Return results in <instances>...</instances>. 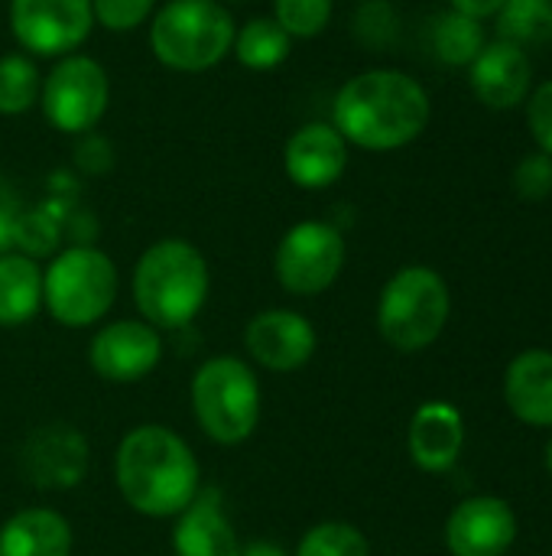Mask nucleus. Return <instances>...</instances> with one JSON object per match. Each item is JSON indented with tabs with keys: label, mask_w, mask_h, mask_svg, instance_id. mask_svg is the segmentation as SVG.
<instances>
[{
	"label": "nucleus",
	"mask_w": 552,
	"mask_h": 556,
	"mask_svg": "<svg viewBox=\"0 0 552 556\" xmlns=\"http://www.w3.org/2000/svg\"><path fill=\"white\" fill-rule=\"evenodd\" d=\"M433 117L426 88L400 68H368L342 85L332 108V127L371 153L413 143Z\"/></svg>",
	"instance_id": "obj_1"
},
{
	"label": "nucleus",
	"mask_w": 552,
	"mask_h": 556,
	"mask_svg": "<svg viewBox=\"0 0 552 556\" xmlns=\"http://www.w3.org/2000/svg\"><path fill=\"white\" fill-rule=\"evenodd\" d=\"M117 485L127 505L146 518L182 515L198 495V463L169 427H137L117 446Z\"/></svg>",
	"instance_id": "obj_2"
},
{
	"label": "nucleus",
	"mask_w": 552,
	"mask_h": 556,
	"mask_svg": "<svg viewBox=\"0 0 552 556\" xmlns=\"http://www.w3.org/2000/svg\"><path fill=\"white\" fill-rule=\"evenodd\" d=\"M208 296V264L202 251L182 238L156 241L133 270V300L150 326H189Z\"/></svg>",
	"instance_id": "obj_3"
},
{
	"label": "nucleus",
	"mask_w": 552,
	"mask_h": 556,
	"mask_svg": "<svg viewBox=\"0 0 552 556\" xmlns=\"http://www.w3.org/2000/svg\"><path fill=\"white\" fill-rule=\"evenodd\" d=\"M234 33L218 0H169L150 16V49L176 72H208L231 52Z\"/></svg>",
	"instance_id": "obj_4"
},
{
	"label": "nucleus",
	"mask_w": 552,
	"mask_h": 556,
	"mask_svg": "<svg viewBox=\"0 0 552 556\" xmlns=\"http://www.w3.org/2000/svg\"><path fill=\"white\" fill-rule=\"evenodd\" d=\"M449 313L452 296L442 274L423 264H410L387 280L377 303V329L387 345L410 355L429 349L442 336Z\"/></svg>",
	"instance_id": "obj_5"
},
{
	"label": "nucleus",
	"mask_w": 552,
	"mask_h": 556,
	"mask_svg": "<svg viewBox=\"0 0 552 556\" xmlns=\"http://www.w3.org/2000/svg\"><path fill=\"white\" fill-rule=\"evenodd\" d=\"M117 296L114 261L88 244L65 248L42 274V303L52 319L68 329H85L107 316Z\"/></svg>",
	"instance_id": "obj_6"
},
{
	"label": "nucleus",
	"mask_w": 552,
	"mask_h": 556,
	"mask_svg": "<svg viewBox=\"0 0 552 556\" xmlns=\"http://www.w3.org/2000/svg\"><path fill=\"white\" fill-rule=\"evenodd\" d=\"M192 407L215 443H244L260 420L257 375L231 355L211 358L192 378Z\"/></svg>",
	"instance_id": "obj_7"
},
{
	"label": "nucleus",
	"mask_w": 552,
	"mask_h": 556,
	"mask_svg": "<svg viewBox=\"0 0 552 556\" xmlns=\"http://www.w3.org/2000/svg\"><path fill=\"white\" fill-rule=\"evenodd\" d=\"M39 104L46 121L62 134H88L111 104V81L98 59L62 55L42 78Z\"/></svg>",
	"instance_id": "obj_8"
},
{
	"label": "nucleus",
	"mask_w": 552,
	"mask_h": 556,
	"mask_svg": "<svg viewBox=\"0 0 552 556\" xmlns=\"http://www.w3.org/2000/svg\"><path fill=\"white\" fill-rule=\"evenodd\" d=\"M345 267V238L329 222L293 225L277 248V280L293 296L329 290Z\"/></svg>",
	"instance_id": "obj_9"
},
{
	"label": "nucleus",
	"mask_w": 552,
	"mask_h": 556,
	"mask_svg": "<svg viewBox=\"0 0 552 556\" xmlns=\"http://www.w3.org/2000/svg\"><path fill=\"white\" fill-rule=\"evenodd\" d=\"M91 26V0H10V29L33 55H72Z\"/></svg>",
	"instance_id": "obj_10"
},
{
	"label": "nucleus",
	"mask_w": 552,
	"mask_h": 556,
	"mask_svg": "<svg viewBox=\"0 0 552 556\" xmlns=\"http://www.w3.org/2000/svg\"><path fill=\"white\" fill-rule=\"evenodd\" d=\"M517 541V515L498 495H475L452 508L446 547L452 556H504Z\"/></svg>",
	"instance_id": "obj_11"
},
{
	"label": "nucleus",
	"mask_w": 552,
	"mask_h": 556,
	"mask_svg": "<svg viewBox=\"0 0 552 556\" xmlns=\"http://www.w3.org/2000/svg\"><path fill=\"white\" fill-rule=\"evenodd\" d=\"M159 355H163L159 332L150 323H133V319L104 326L91 342V368L104 381H117V384L146 378L159 365Z\"/></svg>",
	"instance_id": "obj_12"
},
{
	"label": "nucleus",
	"mask_w": 552,
	"mask_h": 556,
	"mask_svg": "<svg viewBox=\"0 0 552 556\" xmlns=\"http://www.w3.org/2000/svg\"><path fill=\"white\" fill-rule=\"evenodd\" d=\"M468 81L485 108L511 111L534 91V65L524 46L511 39L485 42L478 59L468 65Z\"/></svg>",
	"instance_id": "obj_13"
},
{
	"label": "nucleus",
	"mask_w": 552,
	"mask_h": 556,
	"mask_svg": "<svg viewBox=\"0 0 552 556\" xmlns=\"http://www.w3.org/2000/svg\"><path fill=\"white\" fill-rule=\"evenodd\" d=\"M23 469L36 489L62 492L85 479L88 472V443L75 427L49 424L29 433L23 446Z\"/></svg>",
	"instance_id": "obj_14"
},
{
	"label": "nucleus",
	"mask_w": 552,
	"mask_h": 556,
	"mask_svg": "<svg viewBox=\"0 0 552 556\" xmlns=\"http://www.w3.org/2000/svg\"><path fill=\"white\" fill-rule=\"evenodd\" d=\"M247 352L267 371H296L316 352V329L303 313L267 309L247 323Z\"/></svg>",
	"instance_id": "obj_15"
},
{
	"label": "nucleus",
	"mask_w": 552,
	"mask_h": 556,
	"mask_svg": "<svg viewBox=\"0 0 552 556\" xmlns=\"http://www.w3.org/2000/svg\"><path fill=\"white\" fill-rule=\"evenodd\" d=\"M348 166V143L332 124H303L283 147V169L299 189H329Z\"/></svg>",
	"instance_id": "obj_16"
},
{
	"label": "nucleus",
	"mask_w": 552,
	"mask_h": 556,
	"mask_svg": "<svg viewBox=\"0 0 552 556\" xmlns=\"http://www.w3.org/2000/svg\"><path fill=\"white\" fill-rule=\"evenodd\" d=\"M465 446V420L462 410L449 401H426L416 407L407 433V450L416 469L423 472H449Z\"/></svg>",
	"instance_id": "obj_17"
},
{
	"label": "nucleus",
	"mask_w": 552,
	"mask_h": 556,
	"mask_svg": "<svg viewBox=\"0 0 552 556\" xmlns=\"http://www.w3.org/2000/svg\"><path fill=\"white\" fill-rule=\"evenodd\" d=\"M176 556H241L238 534L224 518L221 492L205 489L192 498V505L179 515L172 531Z\"/></svg>",
	"instance_id": "obj_18"
},
{
	"label": "nucleus",
	"mask_w": 552,
	"mask_h": 556,
	"mask_svg": "<svg viewBox=\"0 0 552 556\" xmlns=\"http://www.w3.org/2000/svg\"><path fill=\"white\" fill-rule=\"evenodd\" d=\"M504 404L527 427H552V352L527 349L508 365Z\"/></svg>",
	"instance_id": "obj_19"
},
{
	"label": "nucleus",
	"mask_w": 552,
	"mask_h": 556,
	"mask_svg": "<svg viewBox=\"0 0 552 556\" xmlns=\"http://www.w3.org/2000/svg\"><path fill=\"white\" fill-rule=\"evenodd\" d=\"M72 528L49 508L16 511L0 528V556H68Z\"/></svg>",
	"instance_id": "obj_20"
},
{
	"label": "nucleus",
	"mask_w": 552,
	"mask_h": 556,
	"mask_svg": "<svg viewBox=\"0 0 552 556\" xmlns=\"http://www.w3.org/2000/svg\"><path fill=\"white\" fill-rule=\"evenodd\" d=\"M42 306V270L29 254H0V326H23Z\"/></svg>",
	"instance_id": "obj_21"
},
{
	"label": "nucleus",
	"mask_w": 552,
	"mask_h": 556,
	"mask_svg": "<svg viewBox=\"0 0 552 556\" xmlns=\"http://www.w3.org/2000/svg\"><path fill=\"white\" fill-rule=\"evenodd\" d=\"M293 49V39L283 33V26L273 16H254L234 33L231 52L238 62L251 72H270L277 68Z\"/></svg>",
	"instance_id": "obj_22"
},
{
	"label": "nucleus",
	"mask_w": 552,
	"mask_h": 556,
	"mask_svg": "<svg viewBox=\"0 0 552 556\" xmlns=\"http://www.w3.org/2000/svg\"><path fill=\"white\" fill-rule=\"evenodd\" d=\"M433 49L446 65H472L485 49V26L459 10H449L433 26Z\"/></svg>",
	"instance_id": "obj_23"
},
{
	"label": "nucleus",
	"mask_w": 552,
	"mask_h": 556,
	"mask_svg": "<svg viewBox=\"0 0 552 556\" xmlns=\"http://www.w3.org/2000/svg\"><path fill=\"white\" fill-rule=\"evenodd\" d=\"M42 91V78L39 68L29 62V55L10 52L0 55V114L3 117H16L26 114Z\"/></svg>",
	"instance_id": "obj_24"
},
{
	"label": "nucleus",
	"mask_w": 552,
	"mask_h": 556,
	"mask_svg": "<svg viewBox=\"0 0 552 556\" xmlns=\"http://www.w3.org/2000/svg\"><path fill=\"white\" fill-rule=\"evenodd\" d=\"M501 39L517 46L552 39V0H508L498 13Z\"/></svg>",
	"instance_id": "obj_25"
},
{
	"label": "nucleus",
	"mask_w": 552,
	"mask_h": 556,
	"mask_svg": "<svg viewBox=\"0 0 552 556\" xmlns=\"http://www.w3.org/2000/svg\"><path fill=\"white\" fill-rule=\"evenodd\" d=\"M296 556H371V544L355 525L325 521L299 541Z\"/></svg>",
	"instance_id": "obj_26"
},
{
	"label": "nucleus",
	"mask_w": 552,
	"mask_h": 556,
	"mask_svg": "<svg viewBox=\"0 0 552 556\" xmlns=\"http://www.w3.org/2000/svg\"><path fill=\"white\" fill-rule=\"evenodd\" d=\"M335 0H273V20L290 39H312L332 23Z\"/></svg>",
	"instance_id": "obj_27"
},
{
	"label": "nucleus",
	"mask_w": 552,
	"mask_h": 556,
	"mask_svg": "<svg viewBox=\"0 0 552 556\" xmlns=\"http://www.w3.org/2000/svg\"><path fill=\"white\" fill-rule=\"evenodd\" d=\"M91 13L111 33H130L156 13V0H91Z\"/></svg>",
	"instance_id": "obj_28"
},
{
	"label": "nucleus",
	"mask_w": 552,
	"mask_h": 556,
	"mask_svg": "<svg viewBox=\"0 0 552 556\" xmlns=\"http://www.w3.org/2000/svg\"><path fill=\"white\" fill-rule=\"evenodd\" d=\"M514 189L521 199L527 202H543L552 192V156L537 150V153H527L517 169H514Z\"/></svg>",
	"instance_id": "obj_29"
},
{
	"label": "nucleus",
	"mask_w": 552,
	"mask_h": 556,
	"mask_svg": "<svg viewBox=\"0 0 552 556\" xmlns=\"http://www.w3.org/2000/svg\"><path fill=\"white\" fill-rule=\"evenodd\" d=\"M527 127L537 147L552 156V78L540 81L527 94Z\"/></svg>",
	"instance_id": "obj_30"
},
{
	"label": "nucleus",
	"mask_w": 552,
	"mask_h": 556,
	"mask_svg": "<svg viewBox=\"0 0 552 556\" xmlns=\"http://www.w3.org/2000/svg\"><path fill=\"white\" fill-rule=\"evenodd\" d=\"M59 241V225L46 212H29L16 218L13 244L26 248L29 254H46Z\"/></svg>",
	"instance_id": "obj_31"
},
{
	"label": "nucleus",
	"mask_w": 552,
	"mask_h": 556,
	"mask_svg": "<svg viewBox=\"0 0 552 556\" xmlns=\"http://www.w3.org/2000/svg\"><path fill=\"white\" fill-rule=\"evenodd\" d=\"M16 195L7 182H0V254H7V248L13 244V231H16Z\"/></svg>",
	"instance_id": "obj_32"
},
{
	"label": "nucleus",
	"mask_w": 552,
	"mask_h": 556,
	"mask_svg": "<svg viewBox=\"0 0 552 556\" xmlns=\"http://www.w3.org/2000/svg\"><path fill=\"white\" fill-rule=\"evenodd\" d=\"M449 3H452V10H459L472 20H488V16H498L508 0H449Z\"/></svg>",
	"instance_id": "obj_33"
},
{
	"label": "nucleus",
	"mask_w": 552,
	"mask_h": 556,
	"mask_svg": "<svg viewBox=\"0 0 552 556\" xmlns=\"http://www.w3.org/2000/svg\"><path fill=\"white\" fill-rule=\"evenodd\" d=\"M241 556H286L277 544H251L247 551H241Z\"/></svg>",
	"instance_id": "obj_34"
},
{
	"label": "nucleus",
	"mask_w": 552,
	"mask_h": 556,
	"mask_svg": "<svg viewBox=\"0 0 552 556\" xmlns=\"http://www.w3.org/2000/svg\"><path fill=\"white\" fill-rule=\"evenodd\" d=\"M547 469H550V476H552V440H550V446H547Z\"/></svg>",
	"instance_id": "obj_35"
}]
</instances>
